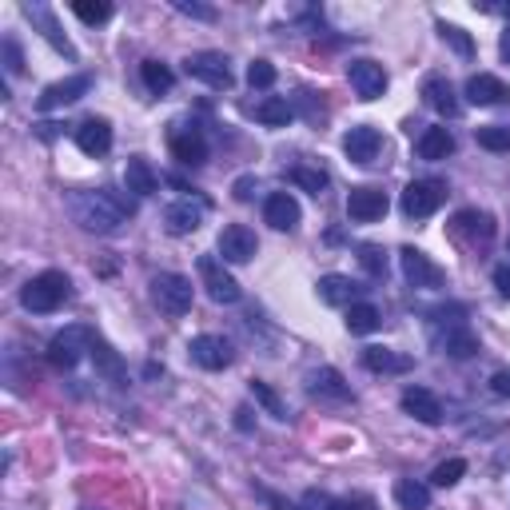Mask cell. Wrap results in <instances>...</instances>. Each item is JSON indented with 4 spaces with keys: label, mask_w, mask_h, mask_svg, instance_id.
<instances>
[{
    "label": "cell",
    "mask_w": 510,
    "mask_h": 510,
    "mask_svg": "<svg viewBox=\"0 0 510 510\" xmlns=\"http://www.w3.org/2000/svg\"><path fill=\"white\" fill-rule=\"evenodd\" d=\"M68 211L72 219L92 235H116L124 227V219L132 216V200H120L112 192H72L68 195Z\"/></svg>",
    "instance_id": "6da1fadb"
},
{
    "label": "cell",
    "mask_w": 510,
    "mask_h": 510,
    "mask_svg": "<svg viewBox=\"0 0 510 510\" xmlns=\"http://www.w3.org/2000/svg\"><path fill=\"white\" fill-rule=\"evenodd\" d=\"M68 295H72V279L64 271H40L21 287V308L32 316H53L68 303Z\"/></svg>",
    "instance_id": "7a4b0ae2"
},
{
    "label": "cell",
    "mask_w": 510,
    "mask_h": 510,
    "mask_svg": "<svg viewBox=\"0 0 510 510\" xmlns=\"http://www.w3.org/2000/svg\"><path fill=\"white\" fill-rule=\"evenodd\" d=\"M92 343H96V331L84 327V323H72L61 335H53V343H48V363L61 371H72L76 363L84 359V351H92Z\"/></svg>",
    "instance_id": "3957f363"
},
{
    "label": "cell",
    "mask_w": 510,
    "mask_h": 510,
    "mask_svg": "<svg viewBox=\"0 0 510 510\" xmlns=\"http://www.w3.org/2000/svg\"><path fill=\"white\" fill-rule=\"evenodd\" d=\"M152 300L168 316H184V311H192V279L180 271H160V276H152Z\"/></svg>",
    "instance_id": "277c9868"
},
{
    "label": "cell",
    "mask_w": 510,
    "mask_h": 510,
    "mask_svg": "<svg viewBox=\"0 0 510 510\" xmlns=\"http://www.w3.org/2000/svg\"><path fill=\"white\" fill-rule=\"evenodd\" d=\"M443 200H447V188L439 180H411L403 188V216H411V219H427V216H435L439 208H443Z\"/></svg>",
    "instance_id": "5b68a950"
},
{
    "label": "cell",
    "mask_w": 510,
    "mask_h": 510,
    "mask_svg": "<svg viewBox=\"0 0 510 510\" xmlns=\"http://www.w3.org/2000/svg\"><path fill=\"white\" fill-rule=\"evenodd\" d=\"M195 267H200V279L203 287H208V295L216 303H240V284H235V276L224 267V259H216V255H200L195 259Z\"/></svg>",
    "instance_id": "8992f818"
},
{
    "label": "cell",
    "mask_w": 510,
    "mask_h": 510,
    "mask_svg": "<svg viewBox=\"0 0 510 510\" xmlns=\"http://www.w3.org/2000/svg\"><path fill=\"white\" fill-rule=\"evenodd\" d=\"M399 263H403V276L411 287H419V292H431V287H443V267H439L435 259H431L427 251L419 248H403L399 251Z\"/></svg>",
    "instance_id": "52a82bcc"
},
{
    "label": "cell",
    "mask_w": 510,
    "mask_h": 510,
    "mask_svg": "<svg viewBox=\"0 0 510 510\" xmlns=\"http://www.w3.org/2000/svg\"><path fill=\"white\" fill-rule=\"evenodd\" d=\"M184 72L192 80H203L208 88H232V68H227L224 53H192L184 61Z\"/></svg>",
    "instance_id": "ba28073f"
},
{
    "label": "cell",
    "mask_w": 510,
    "mask_h": 510,
    "mask_svg": "<svg viewBox=\"0 0 510 510\" xmlns=\"http://www.w3.org/2000/svg\"><path fill=\"white\" fill-rule=\"evenodd\" d=\"M188 355L195 367H203V371H224V367H232V359H235L232 343H227L224 335H195L188 343Z\"/></svg>",
    "instance_id": "9c48e42d"
},
{
    "label": "cell",
    "mask_w": 510,
    "mask_h": 510,
    "mask_svg": "<svg viewBox=\"0 0 510 510\" xmlns=\"http://www.w3.org/2000/svg\"><path fill=\"white\" fill-rule=\"evenodd\" d=\"M216 248H219V259L224 263H248V259H255V251H259V240H255L251 227L227 224L224 232H219Z\"/></svg>",
    "instance_id": "30bf717a"
},
{
    "label": "cell",
    "mask_w": 510,
    "mask_h": 510,
    "mask_svg": "<svg viewBox=\"0 0 510 510\" xmlns=\"http://www.w3.org/2000/svg\"><path fill=\"white\" fill-rule=\"evenodd\" d=\"M391 200L382 188H371V184H363V188H351L347 195V216L355 219V224H375V219L387 216Z\"/></svg>",
    "instance_id": "8fae6325"
},
{
    "label": "cell",
    "mask_w": 510,
    "mask_h": 510,
    "mask_svg": "<svg viewBox=\"0 0 510 510\" xmlns=\"http://www.w3.org/2000/svg\"><path fill=\"white\" fill-rule=\"evenodd\" d=\"M347 80H351L359 100H379L387 92V68L379 61H351L347 64Z\"/></svg>",
    "instance_id": "7c38bea8"
},
{
    "label": "cell",
    "mask_w": 510,
    "mask_h": 510,
    "mask_svg": "<svg viewBox=\"0 0 510 510\" xmlns=\"http://www.w3.org/2000/svg\"><path fill=\"white\" fill-rule=\"evenodd\" d=\"M399 403H403V411L411 415V419H419L423 427H439V423H443V403H439V395L427 387H407Z\"/></svg>",
    "instance_id": "4fadbf2b"
},
{
    "label": "cell",
    "mask_w": 510,
    "mask_h": 510,
    "mask_svg": "<svg viewBox=\"0 0 510 510\" xmlns=\"http://www.w3.org/2000/svg\"><path fill=\"white\" fill-rule=\"evenodd\" d=\"M463 96L471 100L474 108H495V104H510V88L498 76H490V72H474L471 80H466V88H463Z\"/></svg>",
    "instance_id": "5bb4252c"
},
{
    "label": "cell",
    "mask_w": 510,
    "mask_h": 510,
    "mask_svg": "<svg viewBox=\"0 0 510 510\" xmlns=\"http://www.w3.org/2000/svg\"><path fill=\"white\" fill-rule=\"evenodd\" d=\"M92 88V76H68V80H56V84H48L45 92H40V100H37V108L40 112H56V108H64V104H72V100H80L84 92Z\"/></svg>",
    "instance_id": "9a60e30c"
},
{
    "label": "cell",
    "mask_w": 510,
    "mask_h": 510,
    "mask_svg": "<svg viewBox=\"0 0 510 510\" xmlns=\"http://www.w3.org/2000/svg\"><path fill=\"white\" fill-rule=\"evenodd\" d=\"M379 148H382V136H379V128H371V124H359L343 136V152L351 164H375Z\"/></svg>",
    "instance_id": "2e32d148"
},
{
    "label": "cell",
    "mask_w": 510,
    "mask_h": 510,
    "mask_svg": "<svg viewBox=\"0 0 510 510\" xmlns=\"http://www.w3.org/2000/svg\"><path fill=\"white\" fill-rule=\"evenodd\" d=\"M24 16H29V21L37 24V29H40V37H45L48 45L56 48V53H64L68 61H76V48H72V40H68L64 32H61V24H56L53 8H48V4H24Z\"/></svg>",
    "instance_id": "e0dca14e"
},
{
    "label": "cell",
    "mask_w": 510,
    "mask_h": 510,
    "mask_svg": "<svg viewBox=\"0 0 510 510\" xmlns=\"http://www.w3.org/2000/svg\"><path fill=\"white\" fill-rule=\"evenodd\" d=\"M203 211H208V203L203 200H176V203H168L164 208V227L172 235H192L195 227L203 224Z\"/></svg>",
    "instance_id": "ac0fdd59"
},
{
    "label": "cell",
    "mask_w": 510,
    "mask_h": 510,
    "mask_svg": "<svg viewBox=\"0 0 510 510\" xmlns=\"http://www.w3.org/2000/svg\"><path fill=\"white\" fill-rule=\"evenodd\" d=\"M263 219L276 232H295L300 227V200L292 192H271L267 203H263Z\"/></svg>",
    "instance_id": "d6986e66"
},
{
    "label": "cell",
    "mask_w": 510,
    "mask_h": 510,
    "mask_svg": "<svg viewBox=\"0 0 510 510\" xmlns=\"http://www.w3.org/2000/svg\"><path fill=\"white\" fill-rule=\"evenodd\" d=\"M316 292H319V300L327 303V308H351V303H359V292L363 287L355 284L351 276H323L319 284H316Z\"/></svg>",
    "instance_id": "ffe728a7"
},
{
    "label": "cell",
    "mask_w": 510,
    "mask_h": 510,
    "mask_svg": "<svg viewBox=\"0 0 510 510\" xmlns=\"http://www.w3.org/2000/svg\"><path fill=\"white\" fill-rule=\"evenodd\" d=\"M455 235H463V240H471V243L495 240V216L479 211V208H463L455 216Z\"/></svg>",
    "instance_id": "44dd1931"
},
{
    "label": "cell",
    "mask_w": 510,
    "mask_h": 510,
    "mask_svg": "<svg viewBox=\"0 0 510 510\" xmlns=\"http://www.w3.org/2000/svg\"><path fill=\"white\" fill-rule=\"evenodd\" d=\"M76 148H80L84 156H104V152L112 148V124L100 120V116L84 120L76 128Z\"/></svg>",
    "instance_id": "7402d4cb"
},
{
    "label": "cell",
    "mask_w": 510,
    "mask_h": 510,
    "mask_svg": "<svg viewBox=\"0 0 510 510\" xmlns=\"http://www.w3.org/2000/svg\"><path fill=\"white\" fill-rule=\"evenodd\" d=\"M363 367L375 371V375H403V371L415 367V359L391 351V347H363Z\"/></svg>",
    "instance_id": "603a6c76"
},
{
    "label": "cell",
    "mask_w": 510,
    "mask_h": 510,
    "mask_svg": "<svg viewBox=\"0 0 510 510\" xmlns=\"http://www.w3.org/2000/svg\"><path fill=\"white\" fill-rule=\"evenodd\" d=\"M172 156L184 168H200V164H208V144H203V136L195 128H184V132L172 136Z\"/></svg>",
    "instance_id": "cb8c5ba5"
},
{
    "label": "cell",
    "mask_w": 510,
    "mask_h": 510,
    "mask_svg": "<svg viewBox=\"0 0 510 510\" xmlns=\"http://www.w3.org/2000/svg\"><path fill=\"white\" fill-rule=\"evenodd\" d=\"M423 100H427V108H435L439 116H458V108H463L447 76H431V80L423 84Z\"/></svg>",
    "instance_id": "d4e9b609"
},
{
    "label": "cell",
    "mask_w": 510,
    "mask_h": 510,
    "mask_svg": "<svg viewBox=\"0 0 510 510\" xmlns=\"http://www.w3.org/2000/svg\"><path fill=\"white\" fill-rule=\"evenodd\" d=\"M124 184H128V192H136V195H152L160 188V176L152 172V164L144 156H128V164H124Z\"/></svg>",
    "instance_id": "484cf974"
},
{
    "label": "cell",
    "mask_w": 510,
    "mask_h": 510,
    "mask_svg": "<svg viewBox=\"0 0 510 510\" xmlns=\"http://www.w3.org/2000/svg\"><path fill=\"white\" fill-rule=\"evenodd\" d=\"M455 152V136L450 128H427L419 136V160H447Z\"/></svg>",
    "instance_id": "4316f807"
},
{
    "label": "cell",
    "mask_w": 510,
    "mask_h": 510,
    "mask_svg": "<svg viewBox=\"0 0 510 510\" xmlns=\"http://www.w3.org/2000/svg\"><path fill=\"white\" fill-rule=\"evenodd\" d=\"M255 120L267 124V128H287V124L295 120V108L287 104L284 96H267V100H259V104H255Z\"/></svg>",
    "instance_id": "83f0119b"
},
{
    "label": "cell",
    "mask_w": 510,
    "mask_h": 510,
    "mask_svg": "<svg viewBox=\"0 0 510 510\" xmlns=\"http://www.w3.org/2000/svg\"><path fill=\"white\" fill-rule=\"evenodd\" d=\"M311 391H316V395H327V399H339V403L351 399V387H347L335 367H319L316 375H311Z\"/></svg>",
    "instance_id": "f1b7e54d"
},
{
    "label": "cell",
    "mask_w": 510,
    "mask_h": 510,
    "mask_svg": "<svg viewBox=\"0 0 510 510\" xmlns=\"http://www.w3.org/2000/svg\"><path fill=\"white\" fill-rule=\"evenodd\" d=\"M379 323H382V316L375 303H351V308H347V331H351V335H371V331H379Z\"/></svg>",
    "instance_id": "f546056e"
},
{
    "label": "cell",
    "mask_w": 510,
    "mask_h": 510,
    "mask_svg": "<svg viewBox=\"0 0 510 510\" xmlns=\"http://www.w3.org/2000/svg\"><path fill=\"white\" fill-rule=\"evenodd\" d=\"M395 503L403 510H427L431 506V487H423V482H415V479H399L395 482Z\"/></svg>",
    "instance_id": "4dcf8cb0"
},
{
    "label": "cell",
    "mask_w": 510,
    "mask_h": 510,
    "mask_svg": "<svg viewBox=\"0 0 510 510\" xmlns=\"http://www.w3.org/2000/svg\"><path fill=\"white\" fill-rule=\"evenodd\" d=\"M140 80H144V88L148 92H172V84H176V72L168 64H160V61H144L140 64Z\"/></svg>",
    "instance_id": "1f68e13d"
},
{
    "label": "cell",
    "mask_w": 510,
    "mask_h": 510,
    "mask_svg": "<svg viewBox=\"0 0 510 510\" xmlns=\"http://www.w3.org/2000/svg\"><path fill=\"white\" fill-rule=\"evenodd\" d=\"M88 355H92V363H96L100 375H108V379H120V375H124V359L112 351V343H104L100 335H96V343H92Z\"/></svg>",
    "instance_id": "d6a6232c"
},
{
    "label": "cell",
    "mask_w": 510,
    "mask_h": 510,
    "mask_svg": "<svg viewBox=\"0 0 510 510\" xmlns=\"http://www.w3.org/2000/svg\"><path fill=\"white\" fill-rule=\"evenodd\" d=\"M443 351L450 359H471V355H479V339H474L466 327H450L447 339H443Z\"/></svg>",
    "instance_id": "836d02e7"
},
{
    "label": "cell",
    "mask_w": 510,
    "mask_h": 510,
    "mask_svg": "<svg viewBox=\"0 0 510 510\" xmlns=\"http://www.w3.org/2000/svg\"><path fill=\"white\" fill-rule=\"evenodd\" d=\"M292 184H300V188L311 192V195H323V192H327V184H331V176L323 172V168L295 164V168H292Z\"/></svg>",
    "instance_id": "e575fe53"
},
{
    "label": "cell",
    "mask_w": 510,
    "mask_h": 510,
    "mask_svg": "<svg viewBox=\"0 0 510 510\" xmlns=\"http://www.w3.org/2000/svg\"><path fill=\"white\" fill-rule=\"evenodd\" d=\"M251 395H255V403H259V407H263V411H267V415H271V419L287 423V407H284V399H279V395H276V391H271V387H267V382H259V379H255V382H251Z\"/></svg>",
    "instance_id": "d590c367"
},
{
    "label": "cell",
    "mask_w": 510,
    "mask_h": 510,
    "mask_svg": "<svg viewBox=\"0 0 510 510\" xmlns=\"http://www.w3.org/2000/svg\"><path fill=\"white\" fill-rule=\"evenodd\" d=\"M72 12L80 16L84 24H104L112 16V4L108 0H72Z\"/></svg>",
    "instance_id": "8d00e7d4"
},
{
    "label": "cell",
    "mask_w": 510,
    "mask_h": 510,
    "mask_svg": "<svg viewBox=\"0 0 510 510\" xmlns=\"http://www.w3.org/2000/svg\"><path fill=\"white\" fill-rule=\"evenodd\" d=\"M479 148H487V152H510V124L479 128Z\"/></svg>",
    "instance_id": "74e56055"
},
{
    "label": "cell",
    "mask_w": 510,
    "mask_h": 510,
    "mask_svg": "<svg viewBox=\"0 0 510 510\" xmlns=\"http://www.w3.org/2000/svg\"><path fill=\"white\" fill-rule=\"evenodd\" d=\"M439 37L447 40L450 48H455L458 56H474V40L466 37L463 29H458V24H447V21H439Z\"/></svg>",
    "instance_id": "f35d334b"
},
{
    "label": "cell",
    "mask_w": 510,
    "mask_h": 510,
    "mask_svg": "<svg viewBox=\"0 0 510 510\" xmlns=\"http://www.w3.org/2000/svg\"><path fill=\"white\" fill-rule=\"evenodd\" d=\"M463 474H466V463H463V458H447V463H439L435 471H431V482H435V487H455Z\"/></svg>",
    "instance_id": "ab89813d"
},
{
    "label": "cell",
    "mask_w": 510,
    "mask_h": 510,
    "mask_svg": "<svg viewBox=\"0 0 510 510\" xmlns=\"http://www.w3.org/2000/svg\"><path fill=\"white\" fill-rule=\"evenodd\" d=\"M248 84L251 88H271V84H276V64L271 61H251L248 64Z\"/></svg>",
    "instance_id": "60d3db41"
},
{
    "label": "cell",
    "mask_w": 510,
    "mask_h": 510,
    "mask_svg": "<svg viewBox=\"0 0 510 510\" xmlns=\"http://www.w3.org/2000/svg\"><path fill=\"white\" fill-rule=\"evenodd\" d=\"M327 510H375V498L371 495H351V498H327L323 503Z\"/></svg>",
    "instance_id": "b9f144b4"
},
{
    "label": "cell",
    "mask_w": 510,
    "mask_h": 510,
    "mask_svg": "<svg viewBox=\"0 0 510 510\" xmlns=\"http://www.w3.org/2000/svg\"><path fill=\"white\" fill-rule=\"evenodd\" d=\"M0 53H4V72L8 76H21L24 72V56H21V45H16V40H4V45H0Z\"/></svg>",
    "instance_id": "7bdbcfd3"
},
{
    "label": "cell",
    "mask_w": 510,
    "mask_h": 510,
    "mask_svg": "<svg viewBox=\"0 0 510 510\" xmlns=\"http://www.w3.org/2000/svg\"><path fill=\"white\" fill-rule=\"evenodd\" d=\"M359 263L371 271V276H382V271H387V255L379 248H359Z\"/></svg>",
    "instance_id": "ee69618b"
},
{
    "label": "cell",
    "mask_w": 510,
    "mask_h": 510,
    "mask_svg": "<svg viewBox=\"0 0 510 510\" xmlns=\"http://www.w3.org/2000/svg\"><path fill=\"white\" fill-rule=\"evenodd\" d=\"M176 12L195 16V21H216V8H208V4H195V0H176Z\"/></svg>",
    "instance_id": "f6af8a7d"
},
{
    "label": "cell",
    "mask_w": 510,
    "mask_h": 510,
    "mask_svg": "<svg viewBox=\"0 0 510 510\" xmlns=\"http://www.w3.org/2000/svg\"><path fill=\"white\" fill-rule=\"evenodd\" d=\"M490 391H495L498 399H510V371H495V375H490Z\"/></svg>",
    "instance_id": "bcb514c9"
},
{
    "label": "cell",
    "mask_w": 510,
    "mask_h": 510,
    "mask_svg": "<svg viewBox=\"0 0 510 510\" xmlns=\"http://www.w3.org/2000/svg\"><path fill=\"white\" fill-rule=\"evenodd\" d=\"M259 498H267V503H271V506H276V510H303V506L287 503V498H284V495H276V490H267V487H259Z\"/></svg>",
    "instance_id": "7dc6e473"
},
{
    "label": "cell",
    "mask_w": 510,
    "mask_h": 510,
    "mask_svg": "<svg viewBox=\"0 0 510 510\" xmlns=\"http://www.w3.org/2000/svg\"><path fill=\"white\" fill-rule=\"evenodd\" d=\"M495 287L510 300V263H498L495 267Z\"/></svg>",
    "instance_id": "c3c4849f"
},
{
    "label": "cell",
    "mask_w": 510,
    "mask_h": 510,
    "mask_svg": "<svg viewBox=\"0 0 510 510\" xmlns=\"http://www.w3.org/2000/svg\"><path fill=\"white\" fill-rule=\"evenodd\" d=\"M251 188H255V176H240V180H235V200H251Z\"/></svg>",
    "instance_id": "681fc988"
},
{
    "label": "cell",
    "mask_w": 510,
    "mask_h": 510,
    "mask_svg": "<svg viewBox=\"0 0 510 510\" xmlns=\"http://www.w3.org/2000/svg\"><path fill=\"white\" fill-rule=\"evenodd\" d=\"M235 427H240V431H251V411H248V407H240V411H235Z\"/></svg>",
    "instance_id": "f907efd6"
},
{
    "label": "cell",
    "mask_w": 510,
    "mask_h": 510,
    "mask_svg": "<svg viewBox=\"0 0 510 510\" xmlns=\"http://www.w3.org/2000/svg\"><path fill=\"white\" fill-rule=\"evenodd\" d=\"M498 56H503V61L510 64V29L503 32V40H498Z\"/></svg>",
    "instance_id": "816d5d0a"
}]
</instances>
